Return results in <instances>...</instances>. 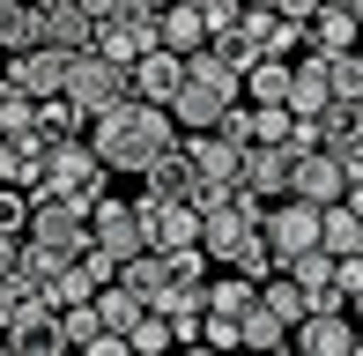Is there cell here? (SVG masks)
<instances>
[{
	"mask_svg": "<svg viewBox=\"0 0 363 356\" xmlns=\"http://www.w3.org/2000/svg\"><path fill=\"white\" fill-rule=\"evenodd\" d=\"M0 356H23V349H15V342H0Z\"/></svg>",
	"mask_w": 363,
	"mask_h": 356,
	"instance_id": "cell-53",
	"label": "cell"
},
{
	"mask_svg": "<svg viewBox=\"0 0 363 356\" xmlns=\"http://www.w3.org/2000/svg\"><path fill=\"white\" fill-rule=\"evenodd\" d=\"M238 193H252L259 208L289 201V149H245V164H238Z\"/></svg>",
	"mask_w": 363,
	"mask_h": 356,
	"instance_id": "cell-14",
	"label": "cell"
},
{
	"mask_svg": "<svg viewBox=\"0 0 363 356\" xmlns=\"http://www.w3.org/2000/svg\"><path fill=\"white\" fill-rule=\"evenodd\" d=\"M119 289H126V297H141V312H156V304L171 297V289H163V267H156V252H141L134 267H119Z\"/></svg>",
	"mask_w": 363,
	"mask_h": 356,
	"instance_id": "cell-31",
	"label": "cell"
},
{
	"mask_svg": "<svg viewBox=\"0 0 363 356\" xmlns=\"http://www.w3.org/2000/svg\"><path fill=\"white\" fill-rule=\"evenodd\" d=\"M96 319H104V334H126L141 319V297H126L119 282H104V289H96Z\"/></svg>",
	"mask_w": 363,
	"mask_h": 356,
	"instance_id": "cell-35",
	"label": "cell"
},
{
	"mask_svg": "<svg viewBox=\"0 0 363 356\" xmlns=\"http://www.w3.org/2000/svg\"><path fill=\"white\" fill-rule=\"evenodd\" d=\"M356 327H363V297H356Z\"/></svg>",
	"mask_w": 363,
	"mask_h": 356,
	"instance_id": "cell-55",
	"label": "cell"
},
{
	"mask_svg": "<svg viewBox=\"0 0 363 356\" xmlns=\"http://www.w3.org/2000/svg\"><path fill=\"white\" fill-rule=\"evenodd\" d=\"M349 111H356V141H363V104H349Z\"/></svg>",
	"mask_w": 363,
	"mask_h": 356,
	"instance_id": "cell-52",
	"label": "cell"
},
{
	"mask_svg": "<svg viewBox=\"0 0 363 356\" xmlns=\"http://www.w3.org/2000/svg\"><path fill=\"white\" fill-rule=\"evenodd\" d=\"M267 252H274V274H282L289 260H304V252H319V208L274 201L267 208Z\"/></svg>",
	"mask_w": 363,
	"mask_h": 356,
	"instance_id": "cell-8",
	"label": "cell"
},
{
	"mask_svg": "<svg viewBox=\"0 0 363 356\" xmlns=\"http://www.w3.org/2000/svg\"><path fill=\"white\" fill-rule=\"evenodd\" d=\"M341 156V178H349V186H363V141H349V149H334Z\"/></svg>",
	"mask_w": 363,
	"mask_h": 356,
	"instance_id": "cell-44",
	"label": "cell"
},
{
	"mask_svg": "<svg viewBox=\"0 0 363 356\" xmlns=\"http://www.w3.org/2000/svg\"><path fill=\"white\" fill-rule=\"evenodd\" d=\"M45 156H52V141L30 126V134H8L0 141V186H15V193H30L45 178Z\"/></svg>",
	"mask_w": 363,
	"mask_h": 356,
	"instance_id": "cell-18",
	"label": "cell"
},
{
	"mask_svg": "<svg viewBox=\"0 0 363 356\" xmlns=\"http://www.w3.org/2000/svg\"><path fill=\"white\" fill-rule=\"evenodd\" d=\"M319 252H334V260H356L363 252V223L349 216V208H326L319 216Z\"/></svg>",
	"mask_w": 363,
	"mask_h": 356,
	"instance_id": "cell-29",
	"label": "cell"
},
{
	"mask_svg": "<svg viewBox=\"0 0 363 356\" xmlns=\"http://www.w3.org/2000/svg\"><path fill=\"white\" fill-rule=\"evenodd\" d=\"M186 82H201V89H223V96H238V89H245V74H238L230 60H216V52L201 45V52L186 60Z\"/></svg>",
	"mask_w": 363,
	"mask_h": 356,
	"instance_id": "cell-33",
	"label": "cell"
},
{
	"mask_svg": "<svg viewBox=\"0 0 363 356\" xmlns=\"http://www.w3.org/2000/svg\"><path fill=\"white\" fill-rule=\"evenodd\" d=\"M341 8H349V15H356V23H363V0H341Z\"/></svg>",
	"mask_w": 363,
	"mask_h": 356,
	"instance_id": "cell-51",
	"label": "cell"
},
{
	"mask_svg": "<svg viewBox=\"0 0 363 356\" xmlns=\"http://www.w3.org/2000/svg\"><path fill=\"white\" fill-rule=\"evenodd\" d=\"M156 38H163V52L193 60V52L208 45V30H201V15H193V8H163V15H156Z\"/></svg>",
	"mask_w": 363,
	"mask_h": 356,
	"instance_id": "cell-25",
	"label": "cell"
},
{
	"mask_svg": "<svg viewBox=\"0 0 363 356\" xmlns=\"http://www.w3.org/2000/svg\"><path fill=\"white\" fill-rule=\"evenodd\" d=\"M186 156H193V171H201V186L238 193V164H245L238 141H223V134H186Z\"/></svg>",
	"mask_w": 363,
	"mask_h": 356,
	"instance_id": "cell-16",
	"label": "cell"
},
{
	"mask_svg": "<svg viewBox=\"0 0 363 356\" xmlns=\"http://www.w3.org/2000/svg\"><path fill=\"white\" fill-rule=\"evenodd\" d=\"M126 8H141V15H163V8H171V0H126Z\"/></svg>",
	"mask_w": 363,
	"mask_h": 356,
	"instance_id": "cell-49",
	"label": "cell"
},
{
	"mask_svg": "<svg viewBox=\"0 0 363 356\" xmlns=\"http://www.w3.org/2000/svg\"><path fill=\"white\" fill-rule=\"evenodd\" d=\"M82 356H134V349H126V334H96V342L82 349Z\"/></svg>",
	"mask_w": 363,
	"mask_h": 356,
	"instance_id": "cell-45",
	"label": "cell"
},
{
	"mask_svg": "<svg viewBox=\"0 0 363 356\" xmlns=\"http://www.w3.org/2000/svg\"><path fill=\"white\" fill-rule=\"evenodd\" d=\"M15 260H23V238H0V282L15 274Z\"/></svg>",
	"mask_w": 363,
	"mask_h": 356,
	"instance_id": "cell-47",
	"label": "cell"
},
{
	"mask_svg": "<svg viewBox=\"0 0 363 356\" xmlns=\"http://www.w3.org/2000/svg\"><path fill=\"white\" fill-rule=\"evenodd\" d=\"M134 223H141L148 252H193V245H201V216H193L186 201H163V193H141Z\"/></svg>",
	"mask_w": 363,
	"mask_h": 356,
	"instance_id": "cell-7",
	"label": "cell"
},
{
	"mask_svg": "<svg viewBox=\"0 0 363 356\" xmlns=\"http://www.w3.org/2000/svg\"><path fill=\"white\" fill-rule=\"evenodd\" d=\"M126 349H134V356H171V349H178V342H171V319L141 312L134 327H126Z\"/></svg>",
	"mask_w": 363,
	"mask_h": 356,
	"instance_id": "cell-36",
	"label": "cell"
},
{
	"mask_svg": "<svg viewBox=\"0 0 363 356\" xmlns=\"http://www.w3.org/2000/svg\"><path fill=\"white\" fill-rule=\"evenodd\" d=\"M30 8H60V0H30Z\"/></svg>",
	"mask_w": 363,
	"mask_h": 356,
	"instance_id": "cell-54",
	"label": "cell"
},
{
	"mask_svg": "<svg viewBox=\"0 0 363 356\" xmlns=\"http://www.w3.org/2000/svg\"><path fill=\"white\" fill-rule=\"evenodd\" d=\"M30 126H38V104L15 96V89H0V141H8V134H30Z\"/></svg>",
	"mask_w": 363,
	"mask_h": 356,
	"instance_id": "cell-40",
	"label": "cell"
},
{
	"mask_svg": "<svg viewBox=\"0 0 363 356\" xmlns=\"http://www.w3.org/2000/svg\"><path fill=\"white\" fill-rule=\"evenodd\" d=\"M171 149H178L171 111L141 104V96H126V104H111V111H96V119H89V156H96L104 171H119V178H148V164L171 156Z\"/></svg>",
	"mask_w": 363,
	"mask_h": 356,
	"instance_id": "cell-1",
	"label": "cell"
},
{
	"mask_svg": "<svg viewBox=\"0 0 363 356\" xmlns=\"http://www.w3.org/2000/svg\"><path fill=\"white\" fill-rule=\"evenodd\" d=\"M0 67H8V52H0Z\"/></svg>",
	"mask_w": 363,
	"mask_h": 356,
	"instance_id": "cell-58",
	"label": "cell"
},
{
	"mask_svg": "<svg viewBox=\"0 0 363 356\" xmlns=\"http://www.w3.org/2000/svg\"><path fill=\"white\" fill-rule=\"evenodd\" d=\"M245 111H252V149H289L296 111H282V104H245Z\"/></svg>",
	"mask_w": 363,
	"mask_h": 356,
	"instance_id": "cell-32",
	"label": "cell"
},
{
	"mask_svg": "<svg viewBox=\"0 0 363 356\" xmlns=\"http://www.w3.org/2000/svg\"><path fill=\"white\" fill-rule=\"evenodd\" d=\"M38 45H45V15L38 8H30V0H23V8H0V52H38Z\"/></svg>",
	"mask_w": 363,
	"mask_h": 356,
	"instance_id": "cell-26",
	"label": "cell"
},
{
	"mask_svg": "<svg viewBox=\"0 0 363 356\" xmlns=\"http://www.w3.org/2000/svg\"><path fill=\"white\" fill-rule=\"evenodd\" d=\"M230 38H238L252 60H296V52H304V23H289V15H267V8H245Z\"/></svg>",
	"mask_w": 363,
	"mask_h": 356,
	"instance_id": "cell-9",
	"label": "cell"
},
{
	"mask_svg": "<svg viewBox=\"0 0 363 356\" xmlns=\"http://www.w3.org/2000/svg\"><path fill=\"white\" fill-rule=\"evenodd\" d=\"M282 356H296V349H282Z\"/></svg>",
	"mask_w": 363,
	"mask_h": 356,
	"instance_id": "cell-59",
	"label": "cell"
},
{
	"mask_svg": "<svg viewBox=\"0 0 363 356\" xmlns=\"http://www.w3.org/2000/svg\"><path fill=\"white\" fill-rule=\"evenodd\" d=\"M238 15H245V0H208V8H201V30H208V38H230Z\"/></svg>",
	"mask_w": 363,
	"mask_h": 356,
	"instance_id": "cell-42",
	"label": "cell"
},
{
	"mask_svg": "<svg viewBox=\"0 0 363 356\" xmlns=\"http://www.w3.org/2000/svg\"><path fill=\"white\" fill-rule=\"evenodd\" d=\"M0 342H15L23 356H60V349H67V342H60V312H45V304H38L15 334H0Z\"/></svg>",
	"mask_w": 363,
	"mask_h": 356,
	"instance_id": "cell-28",
	"label": "cell"
},
{
	"mask_svg": "<svg viewBox=\"0 0 363 356\" xmlns=\"http://www.w3.org/2000/svg\"><path fill=\"white\" fill-rule=\"evenodd\" d=\"M326 104H334V89H326V52H296L289 60V111L296 119H319Z\"/></svg>",
	"mask_w": 363,
	"mask_h": 356,
	"instance_id": "cell-19",
	"label": "cell"
},
{
	"mask_svg": "<svg viewBox=\"0 0 363 356\" xmlns=\"http://www.w3.org/2000/svg\"><path fill=\"white\" fill-rule=\"evenodd\" d=\"M326 89H334V104H363V52L326 60Z\"/></svg>",
	"mask_w": 363,
	"mask_h": 356,
	"instance_id": "cell-37",
	"label": "cell"
},
{
	"mask_svg": "<svg viewBox=\"0 0 363 356\" xmlns=\"http://www.w3.org/2000/svg\"><path fill=\"white\" fill-rule=\"evenodd\" d=\"M230 104H245V96H223V89L186 82V89L171 96V126H178V134H216V126L230 119Z\"/></svg>",
	"mask_w": 363,
	"mask_h": 356,
	"instance_id": "cell-15",
	"label": "cell"
},
{
	"mask_svg": "<svg viewBox=\"0 0 363 356\" xmlns=\"http://www.w3.org/2000/svg\"><path fill=\"white\" fill-rule=\"evenodd\" d=\"M341 193H349V178H341V156H326V149H311V156H289V201H304V208H341Z\"/></svg>",
	"mask_w": 363,
	"mask_h": 356,
	"instance_id": "cell-10",
	"label": "cell"
},
{
	"mask_svg": "<svg viewBox=\"0 0 363 356\" xmlns=\"http://www.w3.org/2000/svg\"><path fill=\"white\" fill-rule=\"evenodd\" d=\"M238 349H259V356H282L289 349V319L274 312V304H245V319H238Z\"/></svg>",
	"mask_w": 363,
	"mask_h": 356,
	"instance_id": "cell-22",
	"label": "cell"
},
{
	"mask_svg": "<svg viewBox=\"0 0 363 356\" xmlns=\"http://www.w3.org/2000/svg\"><path fill=\"white\" fill-rule=\"evenodd\" d=\"M171 8H193V15H201V8H208V0H171Z\"/></svg>",
	"mask_w": 363,
	"mask_h": 356,
	"instance_id": "cell-50",
	"label": "cell"
},
{
	"mask_svg": "<svg viewBox=\"0 0 363 356\" xmlns=\"http://www.w3.org/2000/svg\"><path fill=\"white\" fill-rule=\"evenodd\" d=\"M356 334H363V327H356L349 312H311L304 327L289 334V349H296V356H349Z\"/></svg>",
	"mask_w": 363,
	"mask_h": 356,
	"instance_id": "cell-17",
	"label": "cell"
},
{
	"mask_svg": "<svg viewBox=\"0 0 363 356\" xmlns=\"http://www.w3.org/2000/svg\"><path fill=\"white\" fill-rule=\"evenodd\" d=\"M201 252H208L223 274L267 282V274H274V252H267V208H259L252 193H230L223 208H208V216H201Z\"/></svg>",
	"mask_w": 363,
	"mask_h": 356,
	"instance_id": "cell-2",
	"label": "cell"
},
{
	"mask_svg": "<svg viewBox=\"0 0 363 356\" xmlns=\"http://www.w3.org/2000/svg\"><path fill=\"white\" fill-rule=\"evenodd\" d=\"M82 15H89V23H111V15H126V0H82Z\"/></svg>",
	"mask_w": 363,
	"mask_h": 356,
	"instance_id": "cell-46",
	"label": "cell"
},
{
	"mask_svg": "<svg viewBox=\"0 0 363 356\" xmlns=\"http://www.w3.org/2000/svg\"><path fill=\"white\" fill-rule=\"evenodd\" d=\"M156 15H141V8H126V15H111V23H96V45L89 52H104V60H119V67H134V60L156 52Z\"/></svg>",
	"mask_w": 363,
	"mask_h": 356,
	"instance_id": "cell-12",
	"label": "cell"
},
{
	"mask_svg": "<svg viewBox=\"0 0 363 356\" xmlns=\"http://www.w3.org/2000/svg\"><path fill=\"white\" fill-rule=\"evenodd\" d=\"M238 96H245V104H282L289 111V60H252Z\"/></svg>",
	"mask_w": 363,
	"mask_h": 356,
	"instance_id": "cell-23",
	"label": "cell"
},
{
	"mask_svg": "<svg viewBox=\"0 0 363 356\" xmlns=\"http://www.w3.org/2000/svg\"><path fill=\"white\" fill-rule=\"evenodd\" d=\"M89 245L104 252L111 267H134L141 252H148V238H141V223H134V201H119V193H104V201L89 208Z\"/></svg>",
	"mask_w": 363,
	"mask_h": 356,
	"instance_id": "cell-6",
	"label": "cell"
},
{
	"mask_svg": "<svg viewBox=\"0 0 363 356\" xmlns=\"http://www.w3.org/2000/svg\"><path fill=\"white\" fill-rule=\"evenodd\" d=\"M104 178H111V171L89 156V141H60V149L45 156V178L30 186V201H67V208H82V216H89V208L111 193Z\"/></svg>",
	"mask_w": 363,
	"mask_h": 356,
	"instance_id": "cell-3",
	"label": "cell"
},
{
	"mask_svg": "<svg viewBox=\"0 0 363 356\" xmlns=\"http://www.w3.org/2000/svg\"><path fill=\"white\" fill-rule=\"evenodd\" d=\"M259 297V282H245V274H216V282H201V304L208 319H245V304Z\"/></svg>",
	"mask_w": 363,
	"mask_h": 356,
	"instance_id": "cell-24",
	"label": "cell"
},
{
	"mask_svg": "<svg viewBox=\"0 0 363 356\" xmlns=\"http://www.w3.org/2000/svg\"><path fill=\"white\" fill-rule=\"evenodd\" d=\"M341 208H349V216L363 223V186H349V193H341Z\"/></svg>",
	"mask_w": 363,
	"mask_h": 356,
	"instance_id": "cell-48",
	"label": "cell"
},
{
	"mask_svg": "<svg viewBox=\"0 0 363 356\" xmlns=\"http://www.w3.org/2000/svg\"><path fill=\"white\" fill-rule=\"evenodd\" d=\"M126 89H134L141 104L171 111V96L186 89V60H178V52H163V45H156V52H148V60H134V67H126Z\"/></svg>",
	"mask_w": 363,
	"mask_h": 356,
	"instance_id": "cell-13",
	"label": "cell"
},
{
	"mask_svg": "<svg viewBox=\"0 0 363 356\" xmlns=\"http://www.w3.org/2000/svg\"><path fill=\"white\" fill-rule=\"evenodd\" d=\"M238 356H259V349H238Z\"/></svg>",
	"mask_w": 363,
	"mask_h": 356,
	"instance_id": "cell-57",
	"label": "cell"
},
{
	"mask_svg": "<svg viewBox=\"0 0 363 356\" xmlns=\"http://www.w3.org/2000/svg\"><path fill=\"white\" fill-rule=\"evenodd\" d=\"M356 52H363V45H356Z\"/></svg>",
	"mask_w": 363,
	"mask_h": 356,
	"instance_id": "cell-60",
	"label": "cell"
},
{
	"mask_svg": "<svg viewBox=\"0 0 363 356\" xmlns=\"http://www.w3.org/2000/svg\"><path fill=\"white\" fill-rule=\"evenodd\" d=\"M38 134L52 141V149H60V141H89V111H74L67 96H45V104H38Z\"/></svg>",
	"mask_w": 363,
	"mask_h": 356,
	"instance_id": "cell-27",
	"label": "cell"
},
{
	"mask_svg": "<svg viewBox=\"0 0 363 356\" xmlns=\"http://www.w3.org/2000/svg\"><path fill=\"white\" fill-rule=\"evenodd\" d=\"M96 334H104V319H96V304H67V312H60V342H67L74 356L89 349Z\"/></svg>",
	"mask_w": 363,
	"mask_h": 356,
	"instance_id": "cell-38",
	"label": "cell"
},
{
	"mask_svg": "<svg viewBox=\"0 0 363 356\" xmlns=\"http://www.w3.org/2000/svg\"><path fill=\"white\" fill-rule=\"evenodd\" d=\"M23 230H30V193L0 186V238H23Z\"/></svg>",
	"mask_w": 363,
	"mask_h": 356,
	"instance_id": "cell-41",
	"label": "cell"
},
{
	"mask_svg": "<svg viewBox=\"0 0 363 356\" xmlns=\"http://www.w3.org/2000/svg\"><path fill=\"white\" fill-rule=\"evenodd\" d=\"M349 356H363V334H356V349H349Z\"/></svg>",
	"mask_w": 363,
	"mask_h": 356,
	"instance_id": "cell-56",
	"label": "cell"
},
{
	"mask_svg": "<svg viewBox=\"0 0 363 356\" xmlns=\"http://www.w3.org/2000/svg\"><path fill=\"white\" fill-rule=\"evenodd\" d=\"M45 15V45L52 52H89L96 45V23L82 15V0H60V8H38Z\"/></svg>",
	"mask_w": 363,
	"mask_h": 356,
	"instance_id": "cell-21",
	"label": "cell"
},
{
	"mask_svg": "<svg viewBox=\"0 0 363 356\" xmlns=\"http://www.w3.org/2000/svg\"><path fill=\"white\" fill-rule=\"evenodd\" d=\"M38 297H45V289H38V282H30V274H23V267H15V274H8V282H0V334H15V327H23V319H30V312H38Z\"/></svg>",
	"mask_w": 363,
	"mask_h": 356,
	"instance_id": "cell-30",
	"label": "cell"
},
{
	"mask_svg": "<svg viewBox=\"0 0 363 356\" xmlns=\"http://www.w3.org/2000/svg\"><path fill=\"white\" fill-rule=\"evenodd\" d=\"M23 245L45 252V260H60V267H74L82 252H89V216H82V208H67V201H30Z\"/></svg>",
	"mask_w": 363,
	"mask_h": 356,
	"instance_id": "cell-4",
	"label": "cell"
},
{
	"mask_svg": "<svg viewBox=\"0 0 363 356\" xmlns=\"http://www.w3.org/2000/svg\"><path fill=\"white\" fill-rule=\"evenodd\" d=\"M60 96H67L74 111H111V104H126V67L119 60H104V52H67V82H60Z\"/></svg>",
	"mask_w": 363,
	"mask_h": 356,
	"instance_id": "cell-5",
	"label": "cell"
},
{
	"mask_svg": "<svg viewBox=\"0 0 363 356\" xmlns=\"http://www.w3.org/2000/svg\"><path fill=\"white\" fill-rule=\"evenodd\" d=\"M356 45H363V23H356L349 8H319V15L304 23V52H326V60H341V52H356Z\"/></svg>",
	"mask_w": 363,
	"mask_h": 356,
	"instance_id": "cell-20",
	"label": "cell"
},
{
	"mask_svg": "<svg viewBox=\"0 0 363 356\" xmlns=\"http://www.w3.org/2000/svg\"><path fill=\"white\" fill-rule=\"evenodd\" d=\"M334 297H341V304L363 297V252H356V260H334Z\"/></svg>",
	"mask_w": 363,
	"mask_h": 356,
	"instance_id": "cell-43",
	"label": "cell"
},
{
	"mask_svg": "<svg viewBox=\"0 0 363 356\" xmlns=\"http://www.w3.org/2000/svg\"><path fill=\"white\" fill-rule=\"evenodd\" d=\"M156 267H163V289H201L208 282V252L193 245V252H156Z\"/></svg>",
	"mask_w": 363,
	"mask_h": 356,
	"instance_id": "cell-34",
	"label": "cell"
},
{
	"mask_svg": "<svg viewBox=\"0 0 363 356\" xmlns=\"http://www.w3.org/2000/svg\"><path fill=\"white\" fill-rule=\"evenodd\" d=\"M259 304H274V312L289 319V334H296V327L311 319V312H304V297H296V282H289V274H267V282H259Z\"/></svg>",
	"mask_w": 363,
	"mask_h": 356,
	"instance_id": "cell-39",
	"label": "cell"
},
{
	"mask_svg": "<svg viewBox=\"0 0 363 356\" xmlns=\"http://www.w3.org/2000/svg\"><path fill=\"white\" fill-rule=\"evenodd\" d=\"M60 82H67V52H52V45H38V52H15L8 67H0V89L30 96V104L60 96Z\"/></svg>",
	"mask_w": 363,
	"mask_h": 356,
	"instance_id": "cell-11",
	"label": "cell"
}]
</instances>
